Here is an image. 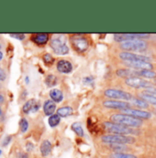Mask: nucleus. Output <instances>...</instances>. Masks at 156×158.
I'll use <instances>...</instances> for the list:
<instances>
[{
  "mask_svg": "<svg viewBox=\"0 0 156 158\" xmlns=\"http://www.w3.org/2000/svg\"><path fill=\"white\" fill-rule=\"evenodd\" d=\"M50 97H51V100H52L54 103H59L64 99V94L60 89L57 88H53L50 91Z\"/></svg>",
  "mask_w": 156,
  "mask_h": 158,
  "instance_id": "aec40b11",
  "label": "nucleus"
},
{
  "mask_svg": "<svg viewBox=\"0 0 156 158\" xmlns=\"http://www.w3.org/2000/svg\"><path fill=\"white\" fill-rule=\"evenodd\" d=\"M110 119H111V122L124 125L129 128H134V129L140 128L143 124L142 119L134 118L126 114H114L110 117Z\"/></svg>",
  "mask_w": 156,
  "mask_h": 158,
  "instance_id": "f03ea898",
  "label": "nucleus"
},
{
  "mask_svg": "<svg viewBox=\"0 0 156 158\" xmlns=\"http://www.w3.org/2000/svg\"><path fill=\"white\" fill-rule=\"evenodd\" d=\"M10 141H11V136H6V138H5V140H4V142H3V146H6V145H7V143H10Z\"/></svg>",
  "mask_w": 156,
  "mask_h": 158,
  "instance_id": "72a5a7b5",
  "label": "nucleus"
},
{
  "mask_svg": "<svg viewBox=\"0 0 156 158\" xmlns=\"http://www.w3.org/2000/svg\"><path fill=\"white\" fill-rule=\"evenodd\" d=\"M70 42L75 51L77 52H84L89 48V41L84 36L75 34L70 37Z\"/></svg>",
  "mask_w": 156,
  "mask_h": 158,
  "instance_id": "20e7f679",
  "label": "nucleus"
},
{
  "mask_svg": "<svg viewBox=\"0 0 156 158\" xmlns=\"http://www.w3.org/2000/svg\"><path fill=\"white\" fill-rule=\"evenodd\" d=\"M56 67H57V70L62 74H69L73 70L72 64L67 60H60L57 63Z\"/></svg>",
  "mask_w": 156,
  "mask_h": 158,
  "instance_id": "2eb2a0df",
  "label": "nucleus"
},
{
  "mask_svg": "<svg viewBox=\"0 0 156 158\" xmlns=\"http://www.w3.org/2000/svg\"><path fill=\"white\" fill-rule=\"evenodd\" d=\"M56 110V104L52 100H47L45 101L43 105V112L46 116H51Z\"/></svg>",
  "mask_w": 156,
  "mask_h": 158,
  "instance_id": "6ab92c4d",
  "label": "nucleus"
},
{
  "mask_svg": "<svg viewBox=\"0 0 156 158\" xmlns=\"http://www.w3.org/2000/svg\"><path fill=\"white\" fill-rule=\"evenodd\" d=\"M11 37L15 38V39H18V40H23L25 38V35L24 34H21V33H16V34H10Z\"/></svg>",
  "mask_w": 156,
  "mask_h": 158,
  "instance_id": "473e14b6",
  "label": "nucleus"
},
{
  "mask_svg": "<svg viewBox=\"0 0 156 158\" xmlns=\"http://www.w3.org/2000/svg\"><path fill=\"white\" fill-rule=\"evenodd\" d=\"M4 102V97L2 95H0V104Z\"/></svg>",
  "mask_w": 156,
  "mask_h": 158,
  "instance_id": "c9c22d12",
  "label": "nucleus"
},
{
  "mask_svg": "<svg viewBox=\"0 0 156 158\" xmlns=\"http://www.w3.org/2000/svg\"><path fill=\"white\" fill-rule=\"evenodd\" d=\"M0 49H1V44H0Z\"/></svg>",
  "mask_w": 156,
  "mask_h": 158,
  "instance_id": "ea45409f",
  "label": "nucleus"
},
{
  "mask_svg": "<svg viewBox=\"0 0 156 158\" xmlns=\"http://www.w3.org/2000/svg\"><path fill=\"white\" fill-rule=\"evenodd\" d=\"M39 109V102H38L36 99L31 98V99L28 100V101L24 104V106H23V108H22V110H23V112H24V113H30L31 111H32V112H36Z\"/></svg>",
  "mask_w": 156,
  "mask_h": 158,
  "instance_id": "4468645a",
  "label": "nucleus"
},
{
  "mask_svg": "<svg viewBox=\"0 0 156 158\" xmlns=\"http://www.w3.org/2000/svg\"><path fill=\"white\" fill-rule=\"evenodd\" d=\"M119 58L123 62H134V61H142V62H149L150 58L144 56V55H140L136 54L133 52H122L119 53Z\"/></svg>",
  "mask_w": 156,
  "mask_h": 158,
  "instance_id": "1a4fd4ad",
  "label": "nucleus"
},
{
  "mask_svg": "<svg viewBox=\"0 0 156 158\" xmlns=\"http://www.w3.org/2000/svg\"><path fill=\"white\" fill-rule=\"evenodd\" d=\"M103 105L109 109H115V110H128L130 109V104H129L128 102H124V101H120V100H106L103 102Z\"/></svg>",
  "mask_w": 156,
  "mask_h": 158,
  "instance_id": "ddd939ff",
  "label": "nucleus"
},
{
  "mask_svg": "<svg viewBox=\"0 0 156 158\" xmlns=\"http://www.w3.org/2000/svg\"><path fill=\"white\" fill-rule=\"evenodd\" d=\"M39 151H40V154L42 156H44V157L48 156L52 151V145H51V142L48 140H44L39 146Z\"/></svg>",
  "mask_w": 156,
  "mask_h": 158,
  "instance_id": "a211bd4d",
  "label": "nucleus"
},
{
  "mask_svg": "<svg viewBox=\"0 0 156 158\" xmlns=\"http://www.w3.org/2000/svg\"><path fill=\"white\" fill-rule=\"evenodd\" d=\"M74 112L73 109L69 106H65V107H62L57 110V115L60 117H68L70 115H72Z\"/></svg>",
  "mask_w": 156,
  "mask_h": 158,
  "instance_id": "412c9836",
  "label": "nucleus"
},
{
  "mask_svg": "<svg viewBox=\"0 0 156 158\" xmlns=\"http://www.w3.org/2000/svg\"><path fill=\"white\" fill-rule=\"evenodd\" d=\"M120 48L126 52L134 51V52H142L147 49V43L142 40H132L120 43Z\"/></svg>",
  "mask_w": 156,
  "mask_h": 158,
  "instance_id": "39448f33",
  "label": "nucleus"
},
{
  "mask_svg": "<svg viewBox=\"0 0 156 158\" xmlns=\"http://www.w3.org/2000/svg\"><path fill=\"white\" fill-rule=\"evenodd\" d=\"M142 99H143L144 101H146L148 104H153L156 106V97H153V96H149L146 94H141V98Z\"/></svg>",
  "mask_w": 156,
  "mask_h": 158,
  "instance_id": "cd10ccee",
  "label": "nucleus"
},
{
  "mask_svg": "<svg viewBox=\"0 0 156 158\" xmlns=\"http://www.w3.org/2000/svg\"><path fill=\"white\" fill-rule=\"evenodd\" d=\"M61 121V117L58 116L57 114H52L51 116L49 117L48 119V123L51 127H56Z\"/></svg>",
  "mask_w": 156,
  "mask_h": 158,
  "instance_id": "393cba45",
  "label": "nucleus"
},
{
  "mask_svg": "<svg viewBox=\"0 0 156 158\" xmlns=\"http://www.w3.org/2000/svg\"><path fill=\"white\" fill-rule=\"evenodd\" d=\"M109 148L113 151L114 153H124L125 151L128 150V147L125 144H116V143H111L108 144Z\"/></svg>",
  "mask_w": 156,
  "mask_h": 158,
  "instance_id": "4be33fe9",
  "label": "nucleus"
},
{
  "mask_svg": "<svg viewBox=\"0 0 156 158\" xmlns=\"http://www.w3.org/2000/svg\"><path fill=\"white\" fill-rule=\"evenodd\" d=\"M105 96L113 99V100H131L133 98L132 95L129 92L119 90V89H114V88H109L104 92Z\"/></svg>",
  "mask_w": 156,
  "mask_h": 158,
  "instance_id": "423d86ee",
  "label": "nucleus"
},
{
  "mask_svg": "<svg viewBox=\"0 0 156 158\" xmlns=\"http://www.w3.org/2000/svg\"><path fill=\"white\" fill-rule=\"evenodd\" d=\"M1 115H2V110L0 109V116H1Z\"/></svg>",
  "mask_w": 156,
  "mask_h": 158,
  "instance_id": "4c0bfd02",
  "label": "nucleus"
},
{
  "mask_svg": "<svg viewBox=\"0 0 156 158\" xmlns=\"http://www.w3.org/2000/svg\"><path fill=\"white\" fill-rule=\"evenodd\" d=\"M19 128L21 132H26L27 130L29 129V122L26 118H22L19 120Z\"/></svg>",
  "mask_w": 156,
  "mask_h": 158,
  "instance_id": "c756f323",
  "label": "nucleus"
},
{
  "mask_svg": "<svg viewBox=\"0 0 156 158\" xmlns=\"http://www.w3.org/2000/svg\"><path fill=\"white\" fill-rule=\"evenodd\" d=\"M139 77H142L146 78H155L156 73L152 70H141L139 71Z\"/></svg>",
  "mask_w": 156,
  "mask_h": 158,
  "instance_id": "a878e982",
  "label": "nucleus"
},
{
  "mask_svg": "<svg viewBox=\"0 0 156 158\" xmlns=\"http://www.w3.org/2000/svg\"><path fill=\"white\" fill-rule=\"evenodd\" d=\"M51 48L56 54L64 55L69 52V48L63 38H54L51 41Z\"/></svg>",
  "mask_w": 156,
  "mask_h": 158,
  "instance_id": "0eeeda50",
  "label": "nucleus"
},
{
  "mask_svg": "<svg viewBox=\"0 0 156 158\" xmlns=\"http://www.w3.org/2000/svg\"><path fill=\"white\" fill-rule=\"evenodd\" d=\"M117 77H122V78H130V77H139V71L133 70L130 68H125V69H118L116 72Z\"/></svg>",
  "mask_w": 156,
  "mask_h": 158,
  "instance_id": "dca6fc26",
  "label": "nucleus"
},
{
  "mask_svg": "<svg viewBox=\"0 0 156 158\" xmlns=\"http://www.w3.org/2000/svg\"><path fill=\"white\" fill-rule=\"evenodd\" d=\"M143 94H146V95H149V96H153V97H156V88L155 87H152V86L146 87L143 90Z\"/></svg>",
  "mask_w": 156,
  "mask_h": 158,
  "instance_id": "2f4dec72",
  "label": "nucleus"
},
{
  "mask_svg": "<svg viewBox=\"0 0 156 158\" xmlns=\"http://www.w3.org/2000/svg\"><path fill=\"white\" fill-rule=\"evenodd\" d=\"M101 141L105 143L111 144H132L135 143L136 139L129 135H119V134H107L101 137Z\"/></svg>",
  "mask_w": 156,
  "mask_h": 158,
  "instance_id": "7ed1b4c3",
  "label": "nucleus"
},
{
  "mask_svg": "<svg viewBox=\"0 0 156 158\" xmlns=\"http://www.w3.org/2000/svg\"><path fill=\"white\" fill-rule=\"evenodd\" d=\"M150 37V34L147 33H122V34H115L114 39L119 42H124L132 40L147 39Z\"/></svg>",
  "mask_w": 156,
  "mask_h": 158,
  "instance_id": "6e6552de",
  "label": "nucleus"
},
{
  "mask_svg": "<svg viewBox=\"0 0 156 158\" xmlns=\"http://www.w3.org/2000/svg\"><path fill=\"white\" fill-rule=\"evenodd\" d=\"M109 158H138L136 156L131 154H126V153H113L110 155Z\"/></svg>",
  "mask_w": 156,
  "mask_h": 158,
  "instance_id": "c85d7f7f",
  "label": "nucleus"
},
{
  "mask_svg": "<svg viewBox=\"0 0 156 158\" xmlns=\"http://www.w3.org/2000/svg\"><path fill=\"white\" fill-rule=\"evenodd\" d=\"M104 128L109 132L114 133V134H119V135H136L140 133V131L134 128L126 127L124 125H120L117 123H114L111 121H105L103 123Z\"/></svg>",
  "mask_w": 156,
  "mask_h": 158,
  "instance_id": "f257e3e1",
  "label": "nucleus"
},
{
  "mask_svg": "<svg viewBox=\"0 0 156 158\" xmlns=\"http://www.w3.org/2000/svg\"><path fill=\"white\" fill-rule=\"evenodd\" d=\"M125 83L131 87L134 88H146L150 86V83L144 79L135 77H130V78H127L125 80Z\"/></svg>",
  "mask_w": 156,
  "mask_h": 158,
  "instance_id": "f8f14e48",
  "label": "nucleus"
},
{
  "mask_svg": "<svg viewBox=\"0 0 156 158\" xmlns=\"http://www.w3.org/2000/svg\"><path fill=\"white\" fill-rule=\"evenodd\" d=\"M58 80L57 77L53 75H48L45 78V84L49 86V87H52L57 84Z\"/></svg>",
  "mask_w": 156,
  "mask_h": 158,
  "instance_id": "bb28decb",
  "label": "nucleus"
},
{
  "mask_svg": "<svg viewBox=\"0 0 156 158\" xmlns=\"http://www.w3.org/2000/svg\"><path fill=\"white\" fill-rule=\"evenodd\" d=\"M1 155H2V151L0 150V156H1Z\"/></svg>",
  "mask_w": 156,
  "mask_h": 158,
  "instance_id": "58836bf2",
  "label": "nucleus"
},
{
  "mask_svg": "<svg viewBox=\"0 0 156 158\" xmlns=\"http://www.w3.org/2000/svg\"><path fill=\"white\" fill-rule=\"evenodd\" d=\"M72 130L77 134L78 136L80 137H83L84 132V130H83V127H82V124L80 122H75L72 124Z\"/></svg>",
  "mask_w": 156,
  "mask_h": 158,
  "instance_id": "b1692460",
  "label": "nucleus"
},
{
  "mask_svg": "<svg viewBox=\"0 0 156 158\" xmlns=\"http://www.w3.org/2000/svg\"><path fill=\"white\" fill-rule=\"evenodd\" d=\"M124 64L129 67L130 69L141 71V70H152L153 64L150 62L142 61H134V62H124Z\"/></svg>",
  "mask_w": 156,
  "mask_h": 158,
  "instance_id": "9d476101",
  "label": "nucleus"
},
{
  "mask_svg": "<svg viewBox=\"0 0 156 158\" xmlns=\"http://www.w3.org/2000/svg\"><path fill=\"white\" fill-rule=\"evenodd\" d=\"M123 114L134 117V118H140V119H148L152 117V113L146 110H132V109H128L122 110Z\"/></svg>",
  "mask_w": 156,
  "mask_h": 158,
  "instance_id": "9b49d317",
  "label": "nucleus"
},
{
  "mask_svg": "<svg viewBox=\"0 0 156 158\" xmlns=\"http://www.w3.org/2000/svg\"><path fill=\"white\" fill-rule=\"evenodd\" d=\"M6 79V73L4 72V70L2 68H0V80L3 81Z\"/></svg>",
  "mask_w": 156,
  "mask_h": 158,
  "instance_id": "f704fd0d",
  "label": "nucleus"
},
{
  "mask_svg": "<svg viewBox=\"0 0 156 158\" xmlns=\"http://www.w3.org/2000/svg\"><path fill=\"white\" fill-rule=\"evenodd\" d=\"M131 101H132L133 105H135L136 107H138L140 109H148V107H149V104L142 98H133L131 99Z\"/></svg>",
  "mask_w": 156,
  "mask_h": 158,
  "instance_id": "5701e85b",
  "label": "nucleus"
},
{
  "mask_svg": "<svg viewBox=\"0 0 156 158\" xmlns=\"http://www.w3.org/2000/svg\"><path fill=\"white\" fill-rule=\"evenodd\" d=\"M31 40L39 45V46H43L45 45L48 40H49V35L47 33H37V34H33L31 36Z\"/></svg>",
  "mask_w": 156,
  "mask_h": 158,
  "instance_id": "f3484780",
  "label": "nucleus"
},
{
  "mask_svg": "<svg viewBox=\"0 0 156 158\" xmlns=\"http://www.w3.org/2000/svg\"><path fill=\"white\" fill-rule=\"evenodd\" d=\"M155 83H156V82H155Z\"/></svg>",
  "mask_w": 156,
  "mask_h": 158,
  "instance_id": "a19ab883",
  "label": "nucleus"
},
{
  "mask_svg": "<svg viewBox=\"0 0 156 158\" xmlns=\"http://www.w3.org/2000/svg\"><path fill=\"white\" fill-rule=\"evenodd\" d=\"M43 62H44V64H47V65H51V64H53L54 59H53V57H52L51 54L46 53L45 55H43Z\"/></svg>",
  "mask_w": 156,
  "mask_h": 158,
  "instance_id": "7c9ffc66",
  "label": "nucleus"
},
{
  "mask_svg": "<svg viewBox=\"0 0 156 158\" xmlns=\"http://www.w3.org/2000/svg\"><path fill=\"white\" fill-rule=\"evenodd\" d=\"M2 58H3V52L0 51V61L2 60Z\"/></svg>",
  "mask_w": 156,
  "mask_h": 158,
  "instance_id": "e433bc0d",
  "label": "nucleus"
}]
</instances>
